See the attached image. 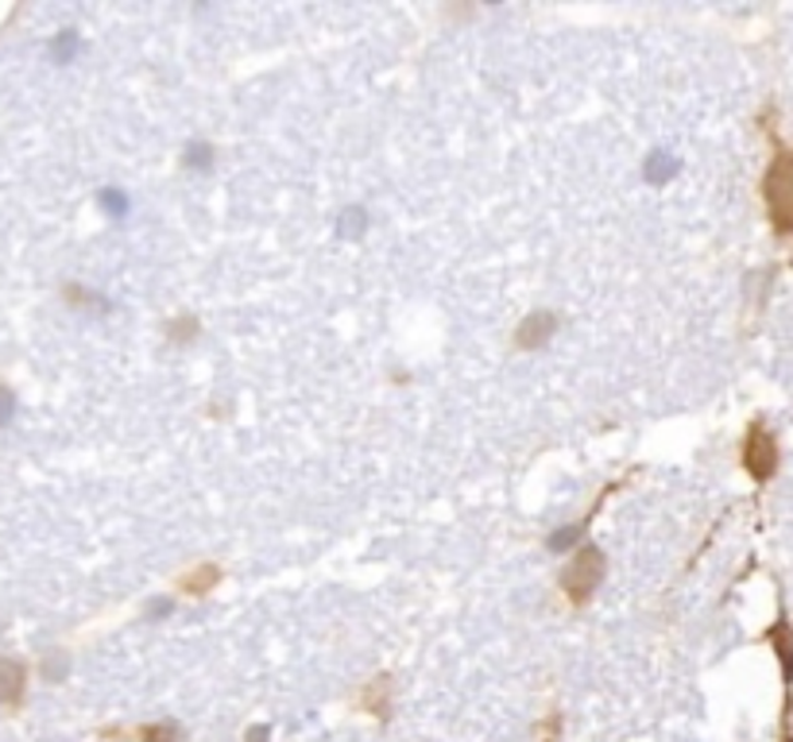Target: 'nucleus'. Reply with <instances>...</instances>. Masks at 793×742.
<instances>
[{
  "label": "nucleus",
  "mask_w": 793,
  "mask_h": 742,
  "mask_svg": "<svg viewBox=\"0 0 793 742\" xmlns=\"http://www.w3.org/2000/svg\"><path fill=\"white\" fill-rule=\"evenodd\" d=\"M182 162H187L190 171H209V167H214V147H209V144H190L187 155H182Z\"/></svg>",
  "instance_id": "6"
},
{
  "label": "nucleus",
  "mask_w": 793,
  "mask_h": 742,
  "mask_svg": "<svg viewBox=\"0 0 793 742\" xmlns=\"http://www.w3.org/2000/svg\"><path fill=\"white\" fill-rule=\"evenodd\" d=\"M674 171H677V162L670 159V155L654 151V155H650V159H647V179H650V182H665Z\"/></svg>",
  "instance_id": "7"
},
{
  "label": "nucleus",
  "mask_w": 793,
  "mask_h": 742,
  "mask_svg": "<svg viewBox=\"0 0 793 742\" xmlns=\"http://www.w3.org/2000/svg\"><path fill=\"white\" fill-rule=\"evenodd\" d=\"M101 205H105V209H109L112 217H124V214H129V197L120 194V190H105V194H101Z\"/></svg>",
  "instance_id": "8"
},
{
  "label": "nucleus",
  "mask_w": 793,
  "mask_h": 742,
  "mask_svg": "<svg viewBox=\"0 0 793 742\" xmlns=\"http://www.w3.org/2000/svg\"><path fill=\"white\" fill-rule=\"evenodd\" d=\"M577 538H580V526H569V530H562V534L550 538V549H565V546H573Z\"/></svg>",
  "instance_id": "11"
},
{
  "label": "nucleus",
  "mask_w": 793,
  "mask_h": 742,
  "mask_svg": "<svg viewBox=\"0 0 793 742\" xmlns=\"http://www.w3.org/2000/svg\"><path fill=\"white\" fill-rule=\"evenodd\" d=\"M267 739V731H264V727H256V731H252V742H264Z\"/></svg>",
  "instance_id": "13"
},
{
  "label": "nucleus",
  "mask_w": 793,
  "mask_h": 742,
  "mask_svg": "<svg viewBox=\"0 0 793 742\" xmlns=\"http://www.w3.org/2000/svg\"><path fill=\"white\" fill-rule=\"evenodd\" d=\"M554 317L550 314H534V317H527L522 321V329H519V344L522 349H538L542 341H550V333H554Z\"/></svg>",
  "instance_id": "5"
},
{
  "label": "nucleus",
  "mask_w": 793,
  "mask_h": 742,
  "mask_svg": "<svg viewBox=\"0 0 793 742\" xmlns=\"http://www.w3.org/2000/svg\"><path fill=\"white\" fill-rule=\"evenodd\" d=\"M600 572H604V561H600V554L597 549H585V554L573 561V569H569V576H565V584H569V592L577 599H585L592 592V584L600 581Z\"/></svg>",
  "instance_id": "3"
},
{
  "label": "nucleus",
  "mask_w": 793,
  "mask_h": 742,
  "mask_svg": "<svg viewBox=\"0 0 793 742\" xmlns=\"http://www.w3.org/2000/svg\"><path fill=\"white\" fill-rule=\"evenodd\" d=\"M364 224H368V221H364V217H360V209H349V214H345L341 221H337V229H341L345 236H357V232L364 229Z\"/></svg>",
  "instance_id": "10"
},
{
  "label": "nucleus",
  "mask_w": 793,
  "mask_h": 742,
  "mask_svg": "<svg viewBox=\"0 0 793 742\" xmlns=\"http://www.w3.org/2000/svg\"><path fill=\"white\" fill-rule=\"evenodd\" d=\"M12 410H16V402H12V394L4 391V387H0V426H4V422L12 418Z\"/></svg>",
  "instance_id": "12"
},
{
  "label": "nucleus",
  "mask_w": 793,
  "mask_h": 742,
  "mask_svg": "<svg viewBox=\"0 0 793 742\" xmlns=\"http://www.w3.org/2000/svg\"><path fill=\"white\" fill-rule=\"evenodd\" d=\"M767 205L778 232H793V151L778 155L767 174Z\"/></svg>",
  "instance_id": "1"
},
{
  "label": "nucleus",
  "mask_w": 793,
  "mask_h": 742,
  "mask_svg": "<svg viewBox=\"0 0 793 742\" xmlns=\"http://www.w3.org/2000/svg\"><path fill=\"white\" fill-rule=\"evenodd\" d=\"M743 461H747L750 476H759V479H767L770 472H774V464H778V449H774V437H770L762 426L750 429V437H747V452H743Z\"/></svg>",
  "instance_id": "2"
},
{
  "label": "nucleus",
  "mask_w": 793,
  "mask_h": 742,
  "mask_svg": "<svg viewBox=\"0 0 793 742\" xmlns=\"http://www.w3.org/2000/svg\"><path fill=\"white\" fill-rule=\"evenodd\" d=\"M20 696H24V669L0 657V704H16Z\"/></svg>",
  "instance_id": "4"
},
{
  "label": "nucleus",
  "mask_w": 793,
  "mask_h": 742,
  "mask_svg": "<svg viewBox=\"0 0 793 742\" xmlns=\"http://www.w3.org/2000/svg\"><path fill=\"white\" fill-rule=\"evenodd\" d=\"M144 742H179V731H175V723H159L144 731Z\"/></svg>",
  "instance_id": "9"
}]
</instances>
